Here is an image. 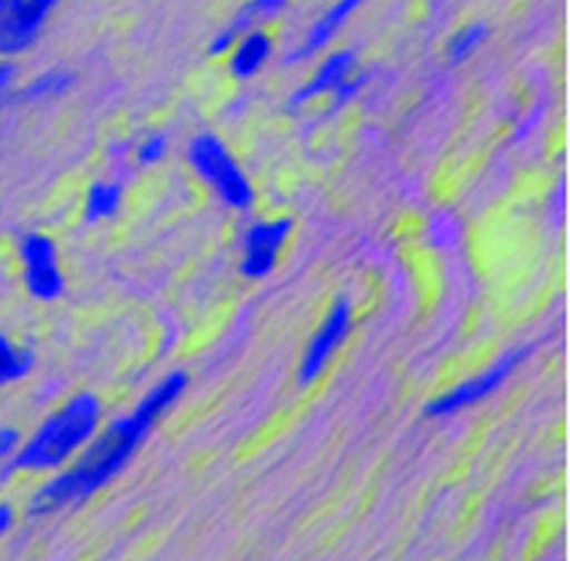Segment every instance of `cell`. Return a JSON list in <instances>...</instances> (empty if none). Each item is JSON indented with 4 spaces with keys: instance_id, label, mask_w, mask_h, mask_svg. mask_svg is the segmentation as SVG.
<instances>
[{
    "instance_id": "6da1fadb",
    "label": "cell",
    "mask_w": 570,
    "mask_h": 561,
    "mask_svg": "<svg viewBox=\"0 0 570 561\" xmlns=\"http://www.w3.org/2000/svg\"><path fill=\"white\" fill-rule=\"evenodd\" d=\"M187 387L189 375L185 371L170 373L131 414L116 419L104 431L99 429L75 461L53 472L51 479L35 490L26 513L30 518H51L97 495L125 470L136 449L157 426L161 414L175 405Z\"/></svg>"
},
{
    "instance_id": "7a4b0ae2",
    "label": "cell",
    "mask_w": 570,
    "mask_h": 561,
    "mask_svg": "<svg viewBox=\"0 0 570 561\" xmlns=\"http://www.w3.org/2000/svg\"><path fill=\"white\" fill-rule=\"evenodd\" d=\"M104 403L92 392L69 396L23 437L12 459L14 474H51L69 465L101 429Z\"/></svg>"
},
{
    "instance_id": "3957f363",
    "label": "cell",
    "mask_w": 570,
    "mask_h": 561,
    "mask_svg": "<svg viewBox=\"0 0 570 561\" xmlns=\"http://www.w3.org/2000/svg\"><path fill=\"white\" fill-rule=\"evenodd\" d=\"M189 161L200 178L235 209H252L256 191L224 140L214 134H198L189 146Z\"/></svg>"
},
{
    "instance_id": "277c9868",
    "label": "cell",
    "mask_w": 570,
    "mask_h": 561,
    "mask_svg": "<svg viewBox=\"0 0 570 561\" xmlns=\"http://www.w3.org/2000/svg\"><path fill=\"white\" fill-rule=\"evenodd\" d=\"M17 258L28 295L38 302H56L62 297L67 280L60 267L58 244L42 230H30L17 242Z\"/></svg>"
},
{
    "instance_id": "5b68a950",
    "label": "cell",
    "mask_w": 570,
    "mask_h": 561,
    "mask_svg": "<svg viewBox=\"0 0 570 561\" xmlns=\"http://www.w3.org/2000/svg\"><path fill=\"white\" fill-rule=\"evenodd\" d=\"M533 353V345H520L509 350L504 357H499L488 371H483L476 377H470L468 382L458 384L449 394L435 398L425 405L428 416H449L465 407H472L488 396H492L497 390L504 387V382L527 362V357Z\"/></svg>"
},
{
    "instance_id": "8992f818",
    "label": "cell",
    "mask_w": 570,
    "mask_h": 561,
    "mask_svg": "<svg viewBox=\"0 0 570 561\" xmlns=\"http://www.w3.org/2000/svg\"><path fill=\"white\" fill-rule=\"evenodd\" d=\"M58 3L60 0H6L0 17V56L12 60L35 47Z\"/></svg>"
},
{
    "instance_id": "52a82bcc",
    "label": "cell",
    "mask_w": 570,
    "mask_h": 561,
    "mask_svg": "<svg viewBox=\"0 0 570 561\" xmlns=\"http://www.w3.org/2000/svg\"><path fill=\"white\" fill-rule=\"evenodd\" d=\"M350 327H352V304L347 299H338L332 306L323 327L315 332V336L311 338V343L306 347V355L299 366L302 387H306V384L315 382L320 375H323V371L336 355V350L350 334Z\"/></svg>"
},
{
    "instance_id": "ba28073f",
    "label": "cell",
    "mask_w": 570,
    "mask_h": 561,
    "mask_svg": "<svg viewBox=\"0 0 570 561\" xmlns=\"http://www.w3.org/2000/svg\"><path fill=\"white\" fill-rule=\"evenodd\" d=\"M293 228L295 222L291 217L263 222L248 228L244 235L242 274L248 278H265L274 269L283 244L288 242Z\"/></svg>"
},
{
    "instance_id": "9c48e42d",
    "label": "cell",
    "mask_w": 570,
    "mask_h": 561,
    "mask_svg": "<svg viewBox=\"0 0 570 561\" xmlns=\"http://www.w3.org/2000/svg\"><path fill=\"white\" fill-rule=\"evenodd\" d=\"M364 3L366 0H334V6L320 14V19L306 30L304 42L285 58V62H302L323 51L336 38L338 30L350 21V17Z\"/></svg>"
},
{
    "instance_id": "30bf717a",
    "label": "cell",
    "mask_w": 570,
    "mask_h": 561,
    "mask_svg": "<svg viewBox=\"0 0 570 561\" xmlns=\"http://www.w3.org/2000/svg\"><path fill=\"white\" fill-rule=\"evenodd\" d=\"M291 0H248V3L235 14V19L212 38L209 42V53L212 56H224L233 49L239 35L246 30L256 28L261 21H272L276 19L285 8H288Z\"/></svg>"
},
{
    "instance_id": "8fae6325",
    "label": "cell",
    "mask_w": 570,
    "mask_h": 561,
    "mask_svg": "<svg viewBox=\"0 0 570 561\" xmlns=\"http://www.w3.org/2000/svg\"><path fill=\"white\" fill-rule=\"evenodd\" d=\"M356 67V53L352 49H341L336 53H332L330 58L323 60L315 69L313 79H308L293 97H291V107H304L311 99L325 95V92H334L350 75H354Z\"/></svg>"
},
{
    "instance_id": "7c38bea8",
    "label": "cell",
    "mask_w": 570,
    "mask_h": 561,
    "mask_svg": "<svg viewBox=\"0 0 570 561\" xmlns=\"http://www.w3.org/2000/svg\"><path fill=\"white\" fill-rule=\"evenodd\" d=\"M274 53V40L267 30L252 28L239 35L230 49V75L239 81L256 77Z\"/></svg>"
},
{
    "instance_id": "4fadbf2b",
    "label": "cell",
    "mask_w": 570,
    "mask_h": 561,
    "mask_svg": "<svg viewBox=\"0 0 570 561\" xmlns=\"http://www.w3.org/2000/svg\"><path fill=\"white\" fill-rule=\"evenodd\" d=\"M38 366V355L30 345L17 343L8 334H0V392L23 382Z\"/></svg>"
},
{
    "instance_id": "5bb4252c",
    "label": "cell",
    "mask_w": 570,
    "mask_h": 561,
    "mask_svg": "<svg viewBox=\"0 0 570 561\" xmlns=\"http://www.w3.org/2000/svg\"><path fill=\"white\" fill-rule=\"evenodd\" d=\"M122 185L111 180H97L90 185L86 194L83 217L88 224H99L104 219H111L120 213L122 207Z\"/></svg>"
},
{
    "instance_id": "9a60e30c",
    "label": "cell",
    "mask_w": 570,
    "mask_h": 561,
    "mask_svg": "<svg viewBox=\"0 0 570 561\" xmlns=\"http://www.w3.org/2000/svg\"><path fill=\"white\" fill-rule=\"evenodd\" d=\"M75 83H77V77L71 75L69 69H47V72L30 79L19 90V101H23V104L49 101V99L67 95Z\"/></svg>"
},
{
    "instance_id": "2e32d148",
    "label": "cell",
    "mask_w": 570,
    "mask_h": 561,
    "mask_svg": "<svg viewBox=\"0 0 570 561\" xmlns=\"http://www.w3.org/2000/svg\"><path fill=\"white\" fill-rule=\"evenodd\" d=\"M488 38H490L488 23H483V21L470 23V26L460 28V30L453 35L449 47H446V56H449V60H451L453 65L465 62V60H470V58L488 42Z\"/></svg>"
},
{
    "instance_id": "e0dca14e",
    "label": "cell",
    "mask_w": 570,
    "mask_h": 561,
    "mask_svg": "<svg viewBox=\"0 0 570 561\" xmlns=\"http://www.w3.org/2000/svg\"><path fill=\"white\" fill-rule=\"evenodd\" d=\"M168 152V138L166 134H150L142 144H138L136 148V161L140 166H155L159 164Z\"/></svg>"
},
{
    "instance_id": "ac0fdd59",
    "label": "cell",
    "mask_w": 570,
    "mask_h": 561,
    "mask_svg": "<svg viewBox=\"0 0 570 561\" xmlns=\"http://www.w3.org/2000/svg\"><path fill=\"white\" fill-rule=\"evenodd\" d=\"M21 442H23V433L17 426L12 424L0 426V465H12V459L17 455Z\"/></svg>"
},
{
    "instance_id": "d6986e66",
    "label": "cell",
    "mask_w": 570,
    "mask_h": 561,
    "mask_svg": "<svg viewBox=\"0 0 570 561\" xmlns=\"http://www.w3.org/2000/svg\"><path fill=\"white\" fill-rule=\"evenodd\" d=\"M431 237H433L438 249L451 247L453 242H458V224H455V219L446 217V215H438L433 219V226H431Z\"/></svg>"
},
{
    "instance_id": "ffe728a7",
    "label": "cell",
    "mask_w": 570,
    "mask_h": 561,
    "mask_svg": "<svg viewBox=\"0 0 570 561\" xmlns=\"http://www.w3.org/2000/svg\"><path fill=\"white\" fill-rule=\"evenodd\" d=\"M366 81H368L366 75H362V77H352V75H350V77L334 90V109L345 107L347 101H352L356 95H360L362 88L366 86Z\"/></svg>"
},
{
    "instance_id": "44dd1931",
    "label": "cell",
    "mask_w": 570,
    "mask_h": 561,
    "mask_svg": "<svg viewBox=\"0 0 570 561\" xmlns=\"http://www.w3.org/2000/svg\"><path fill=\"white\" fill-rule=\"evenodd\" d=\"M17 506L8 500H0V543H3L17 528Z\"/></svg>"
},
{
    "instance_id": "7402d4cb",
    "label": "cell",
    "mask_w": 570,
    "mask_h": 561,
    "mask_svg": "<svg viewBox=\"0 0 570 561\" xmlns=\"http://www.w3.org/2000/svg\"><path fill=\"white\" fill-rule=\"evenodd\" d=\"M14 77H17V65L10 58L0 60V101H3V97L12 88Z\"/></svg>"
},
{
    "instance_id": "603a6c76",
    "label": "cell",
    "mask_w": 570,
    "mask_h": 561,
    "mask_svg": "<svg viewBox=\"0 0 570 561\" xmlns=\"http://www.w3.org/2000/svg\"><path fill=\"white\" fill-rule=\"evenodd\" d=\"M541 118H543V107H537L533 109V114H529V118L518 127V134H515V138L518 140H522V138H527L533 129H537V125L541 122Z\"/></svg>"
},
{
    "instance_id": "cb8c5ba5",
    "label": "cell",
    "mask_w": 570,
    "mask_h": 561,
    "mask_svg": "<svg viewBox=\"0 0 570 561\" xmlns=\"http://www.w3.org/2000/svg\"><path fill=\"white\" fill-rule=\"evenodd\" d=\"M3 8H6V0H0V17H3Z\"/></svg>"
}]
</instances>
